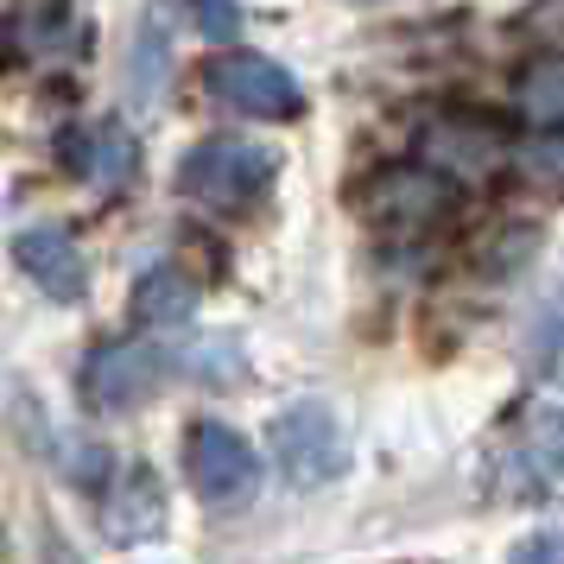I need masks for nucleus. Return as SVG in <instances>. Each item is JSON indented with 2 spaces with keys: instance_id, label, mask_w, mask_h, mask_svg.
Here are the masks:
<instances>
[{
  "instance_id": "nucleus-12",
  "label": "nucleus",
  "mask_w": 564,
  "mask_h": 564,
  "mask_svg": "<svg viewBox=\"0 0 564 564\" xmlns=\"http://www.w3.org/2000/svg\"><path fill=\"white\" fill-rule=\"evenodd\" d=\"M520 165H527L533 178L564 184V128H552V133H539V140H527V153H520Z\"/></svg>"
},
{
  "instance_id": "nucleus-8",
  "label": "nucleus",
  "mask_w": 564,
  "mask_h": 564,
  "mask_svg": "<svg viewBox=\"0 0 564 564\" xmlns=\"http://www.w3.org/2000/svg\"><path fill=\"white\" fill-rule=\"evenodd\" d=\"M13 267L57 305H77L89 292V260L64 229H20L13 235Z\"/></svg>"
},
{
  "instance_id": "nucleus-3",
  "label": "nucleus",
  "mask_w": 564,
  "mask_h": 564,
  "mask_svg": "<svg viewBox=\"0 0 564 564\" xmlns=\"http://www.w3.org/2000/svg\"><path fill=\"white\" fill-rule=\"evenodd\" d=\"M273 172H280V159L254 140H204V147L184 153L178 184L209 209H248L273 184Z\"/></svg>"
},
{
  "instance_id": "nucleus-14",
  "label": "nucleus",
  "mask_w": 564,
  "mask_h": 564,
  "mask_svg": "<svg viewBox=\"0 0 564 564\" xmlns=\"http://www.w3.org/2000/svg\"><path fill=\"white\" fill-rule=\"evenodd\" d=\"M508 564H564V533H533V539H520Z\"/></svg>"
},
{
  "instance_id": "nucleus-1",
  "label": "nucleus",
  "mask_w": 564,
  "mask_h": 564,
  "mask_svg": "<svg viewBox=\"0 0 564 564\" xmlns=\"http://www.w3.org/2000/svg\"><path fill=\"white\" fill-rule=\"evenodd\" d=\"M267 457L280 469L292 488H324L343 476V463H349V437L336 425L330 406H317V400H299V406H285L273 425H267Z\"/></svg>"
},
{
  "instance_id": "nucleus-10",
  "label": "nucleus",
  "mask_w": 564,
  "mask_h": 564,
  "mask_svg": "<svg viewBox=\"0 0 564 564\" xmlns=\"http://www.w3.org/2000/svg\"><path fill=\"white\" fill-rule=\"evenodd\" d=\"M191 311H197V280L184 267L140 273V285H133V317L147 330H178V324H191Z\"/></svg>"
},
{
  "instance_id": "nucleus-5",
  "label": "nucleus",
  "mask_w": 564,
  "mask_h": 564,
  "mask_svg": "<svg viewBox=\"0 0 564 564\" xmlns=\"http://www.w3.org/2000/svg\"><path fill=\"white\" fill-rule=\"evenodd\" d=\"M501 488L520 501H545L564 488V406H539L520 419L508 457H501Z\"/></svg>"
},
{
  "instance_id": "nucleus-9",
  "label": "nucleus",
  "mask_w": 564,
  "mask_h": 564,
  "mask_svg": "<svg viewBox=\"0 0 564 564\" xmlns=\"http://www.w3.org/2000/svg\"><path fill=\"white\" fill-rule=\"evenodd\" d=\"M368 204H375V216H393V223H432L437 209H451V184L432 165H393L375 178Z\"/></svg>"
},
{
  "instance_id": "nucleus-4",
  "label": "nucleus",
  "mask_w": 564,
  "mask_h": 564,
  "mask_svg": "<svg viewBox=\"0 0 564 564\" xmlns=\"http://www.w3.org/2000/svg\"><path fill=\"white\" fill-rule=\"evenodd\" d=\"M209 96L235 115H260V121H292L305 96H299V77L285 70L280 57L267 52H229V57H209Z\"/></svg>"
},
{
  "instance_id": "nucleus-11",
  "label": "nucleus",
  "mask_w": 564,
  "mask_h": 564,
  "mask_svg": "<svg viewBox=\"0 0 564 564\" xmlns=\"http://www.w3.org/2000/svg\"><path fill=\"white\" fill-rule=\"evenodd\" d=\"M83 172L102 184H128L133 178V140L128 128H115V121H102V128L89 133V159H83Z\"/></svg>"
},
{
  "instance_id": "nucleus-2",
  "label": "nucleus",
  "mask_w": 564,
  "mask_h": 564,
  "mask_svg": "<svg viewBox=\"0 0 564 564\" xmlns=\"http://www.w3.org/2000/svg\"><path fill=\"white\" fill-rule=\"evenodd\" d=\"M184 476H191L204 508H216V513L248 508L254 488H260V451L235 425L204 419V425H191V437H184Z\"/></svg>"
},
{
  "instance_id": "nucleus-15",
  "label": "nucleus",
  "mask_w": 564,
  "mask_h": 564,
  "mask_svg": "<svg viewBox=\"0 0 564 564\" xmlns=\"http://www.w3.org/2000/svg\"><path fill=\"white\" fill-rule=\"evenodd\" d=\"M45 564H83V558H77V552H70L57 533H45Z\"/></svg>"
},
{
  "instance_id": "nucleus-16",
  "label": "nucleus",
  "mask_w": 564,
  "mask_h": 564,
  "mask_svg": "<svg viewBox=\"0 0 564 564\" xmlns=\"http://www.w3.org/2000/svg\"><path fill=\"white\" fill-rule=\"evenodd\" d=\"M0 552H7V527H0Z\"/></svg>"
},
{
  "instance_id": "nucleus-6",
  "label": "nucleus",
  "mask_w": 564,
  "mask_h": 564,
  "mask_svg": "<svg viewBox=\"0 0 564 564\" xmlns=\"http://www.w3.org/2000/svg\"><path fill=\"white\" fill-rule=\"evenodd\" d=\"M165 381V361L153 343H102L83 361V400L96 412H133L147 406Z\"/></svg>"
},
{
  "instance_id": "nucleus-7",
  "label": "nucleus",
  "mask_w": 564,
  "mask_h": 564,
  "mask_svg": "<svg viewBox=\"0 0 564 564\" xmlns=\"http://www.w3.org/2000/svg\"><path fill=\"white\" fill-rule=\"evenodd\" d=\"M165 527V482H159L153 463L128 457L108 476V501H102V533L115 545H140Z\"/></svg>"
},
{
  "instance_id": "nucleus-13",
  "label": "nucleus",
  "mask_w": 564,
  "mask_h": 564,
  "mask_svg": "<svg viewBox=\"0 0 564 564\" xmlns=\"http://www.w3.org/2000/svg\"><path fill=\"white\" fill-rule=\"evenodd\" d=\"M191 13H197V32L204 39H235L241 32V7L235 0H191Z\"/></svg>"
}]
</instances>
